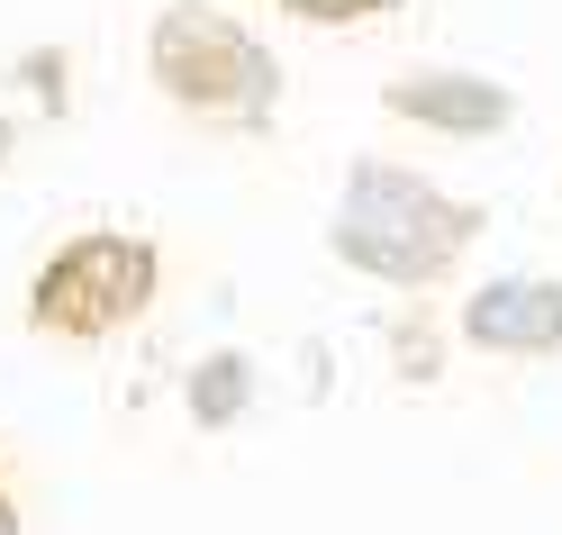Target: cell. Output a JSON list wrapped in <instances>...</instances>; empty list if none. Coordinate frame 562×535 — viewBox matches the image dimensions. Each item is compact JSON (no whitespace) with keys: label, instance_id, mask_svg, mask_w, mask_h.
<instances>
[{"label":"cell","instance_id":"9","mask_svg":"<svg viewBox=\"0 0 562 535\" xmlns=\"http://www.w3.org/2000/svg\"><path fill=\"white\" fill-rule=\"evenodd\" d=\"M0 535H19V499H10V472H0Z\"/></svg>","mask_w":562,"mask_h":535},{"label":"cell","instance_id":"1","mask_svg":"<svg viewBox=\"0 0 562 535\" xmlns=\"http://www.w3.org/2000/svg\"><path fill=\"white\" fill-rule=\"evenodd\" d=\"M472 236H481V209L453 200L445 182H427V172H408V164H391V155L345 164L327 245H336V264H355L363 281L427 291V281H445L453 264L472 255Z\"/></svg>","mask_w":562,"mask_h":535},{"label":"cell","instance_id":"6","mask_svg":"<svg viewBox=\"0 0 562 535\" xmlns=\"http://www.w3.org/2000/svg\"><path fill=\"white\" fill-rule=\"evenodd\" d=\"M236 400H245V364H236V354H218V364L191 381V409H200V426H227Z\"/></svg>","mask_w":562,"mask_h":535},{"label":"cell","instance_id":"7","mask_svg":"<svg viewBox=\"0 0 562 535\" xmlns=\"http://www.w3.org/2000/svg\"><path fill=\"white\" fill-rule=\"evenodd\" d=\"M391 10H408V0H281V19H300V27H363Z\"/></svg>","mask_w":562,"mask_h":535},{"label":"cell","instance_id":"3","mask_svg":"<svg viewBox=\"0 0 562 535\" xmlns=\"http://www.w3.org/2000/svg\"><path fill=\"white\" fill-rule=\"evenodd\" d=\"M164 291V255L146 236H119V227H91V236H64L55 255L27 281V327H46L64 345H100L136 327Z\"/></svg>","mask_w":562,"mask_h":535},{"label":"cell","instance_id":"5","mask_svg":"<svg viewBox=\"0 0 562 535\" xmlns=\"http://www.w3.org/2000/svg\"><path fill=\"white\" fill-rule=\"evenodd\" d=\"M463 345L481 354H553L562 345V281L544 272H499L463 300Z\"/></svg>","mask_w":562,"mask_h":535},{"label":"cell","instance_id":"8","mask_svg":"<svg viewBox=\"0 0 562 535\" xmlns=\"http://www.w3.org/2000/svg\"><path fill=\"white\" fill-rule=\"evenodd\" d=\"M10 155H19V119L0 110V172H10Z\"/></svg>","mask_w":562,"mask_h":535},{"label":"cell","instance_id":"4","mask_svg":"<svg viewBox=\"0 0 562 535\" xmlns=\"http://www.w3.org/2000/svg\"><path fill=\"white\" fill-rule=\"evenodd\" d=\"M381 110L408 119V127H436V136H508L517 127V91L490 82V74L436 64V74H400L391 91H381Z\"/></svg>","mask_w":562,"mask_h":535},{"label":"cell","instance_id":"2","mask_svg":"<svg viewBox=\"0 0 562 535\" xmlns=\"http://www.w3.org/2000/svg\"><path fill=\"white\" fill-rule=\"evenodd\" d=\"M146 82L155 100H172L182 119L209 127H263L281 100V64L255 27H236L209 0H164L146 27Z\"/></svg>","mask_w":562,"mask_h":535}]
</instances>
